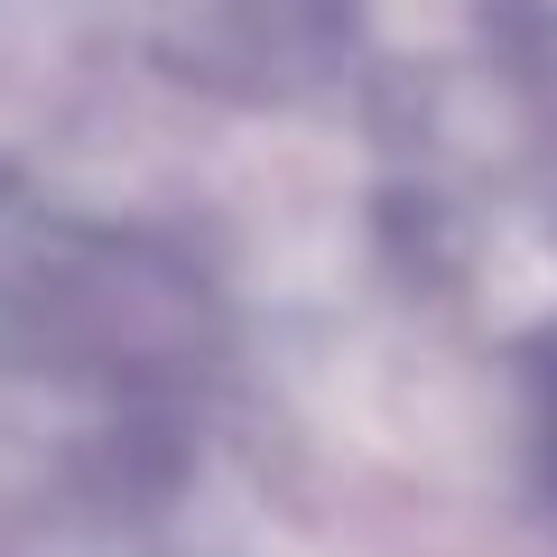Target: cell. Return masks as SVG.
Segmentation results:
<instances>
[{"mask_svg":"<svg viewBox=\"0 0 557 557\" xmlns=\"http://www.w3.org/2000/svg\"><path fill=\"white\" fill-rule=\"evenodd\" d=\"M139 47L223 102H298L362 47V0H131Z\"/></svg>","mask_w":557,"mask_h":557,"instance_id":"cell-1","label":"cell"}]
</instances>
